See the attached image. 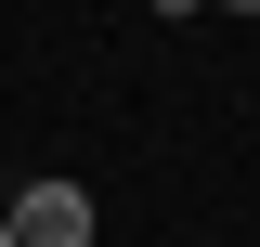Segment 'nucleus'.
Masks as SVG:
<instances>
[{
    "mask_svg": "<svg viewBox=\"0 0 260 247\" xmlns=\"http://www.w3.org/2000/svg\"><path fill=\"white\" fill-rule=\"evenodd\" d=\"M0 247H13V221H0Z\"/></svg>",
    "mask_w": 260,
    "mask_h": 247,
    "instance_id": "nucleus-4",
    "label": "nucleus"
},
{
    "mask_svg": "<svg viewBox=\"0 0 260 247\" xmlns=\"http://www.w3.org/2000/svg\"><path fill=\"white\" fill-rule=\"evenodd\" d=\"M208 13H260V0H208Z\"/></svg>",
    "mask_w": 260,
    "mask_h": 247,
    "instance_id": "nucleus-3",
    "label": "nucleus"
},
{
    "mask_svg": "<svg viewBox=\"0 0 260 247\" xmlns=\"http://www.w3.org/2000/svg\"><path fill=\"white\" fill-rule=\"evenodd\" d=\"M143 13H169V26H182V13H208V0H143Z\"/></svg>",
    "mask_w": 260,
    "mask_h": 247,
    "instance_id": "nucleus-2",
    "label": "nucleus"
},
{
    "mask_svg": "<svg viewBox=\"0 0 260 247\" xmlns=\"http://www.w3.org/2000/svg\"><path fill=\"white\" fill-rule=\"evenodd\" d=\"M0 221H13V247H91V234H104V208L65 182V169L26 182V195H0Z\"/></svg>",
    "mask_w": 260,
    "mask_h": 247,
    "instance_id": "nucleus-1",
    "label": "nucleus"
}]
</instances>
